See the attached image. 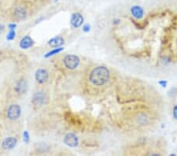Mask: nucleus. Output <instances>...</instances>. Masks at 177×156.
I'll return each mask as SVG.
<instances>
[{"mask_svg": "<svg viewBox=\"0 0 177 156\" xmlns=\"http://www.w3.org/2000/svg\"><path fill=\"white\" fill-rule=\"evenodd\" d=\"M17 139L14 137H8V138L5 139L3 142V147L5 150H12L14 148L17 144Z\"/></svg>", "mask_w": 177, "mask_h": 156, "instance_id": "obj_7", "label": "nucleus"}, {"mask_svg": "<svg viewBox=\"0 0 177 156\" xmlns=\"http://www.w3.org/2000/svg\"><path fill=\"white\" fill-rule=\"evenodd\" d=\"M131 13L132 16L136 19H141L144 15V10L139 6H134L131 8Z\"/></svg>", "mask_w": 177, "mask_h": 156, "instance_id": "obj_9", "label": "nucleus"}, {"mask_svg": "<svg viewBox=\"0 0 177 156\" xmlns=\"http://www.w3.org/2000/svg\"><path fill=\"white\" fill-rule=\"evenodd\" d=\"M21 113V109L18 104H13L8 108L7 117L10 120H17L19 118Z\"/></svg>", "mask_w": 177, "mask_h": 156, "instance_id": "obj_3", "label": "nucleus"}, {"mask_svg": "<svg viewBox=\"0 0 177 156\" xmlns=\"http://www.w3.org/2000/svg\"><path fill=\"white\" fill-rule=\"evenodd\" d=\"M64 43H65V40L61 36H57L50 40L48 44L52 48H60L61 45H63Z\"/></svg>", "mask_w": 177, "mask_h": 156, "instance_id": "obj_11", "label": "nucleus"}, {"mask_svg": "<svg viewBox=\"0 0 177 156\" xmlns=\"http://www.w3.org/2000/svg\"><path fill=\"white\" fill-rule=\"evenodd\" d=\"M64 66L68 69H75L79 66L80 63V59L78 56L74 55H68L63 58Z\"/></svg>", "mask_w": 177, "mask_h": 156, "instance_id": "obj_2", "label": "nucleus"}, {"mask_svg": "<svg viewBox=\"0 0 177 156\" xmlns=\"http://www.w3.org/2000/svg\"><path fill=\"white\" fill-rule=\"evenodd\" d=\"M159 84L163 88H165L167 86V81H159Z\"/></svg>", "mask_w": 177, "mask_h": 156, "instance_id": "obj_19", "label": "nucleus"}, {"mask_svg": "<svg viewBox=\"0 0 177 156\" xmlns=\"http://www.w3.org/2000/svg\"><path fill=\"white\" fill-rule=\"evenodd\" d=\"M3 31H4V26L0 24V34L3 33Z\"/></svg>", "mask_w": 177, "mask_h": 156, "instance_id": "obj_21", "label": "nucleus"}, {"mask_svg": "<svg viewBox=\"0 0 177 156\" xmlns=\"http://www.w3.org/2000/svg\"><path fill=\"white\" fill-rule=\"evenodd\" d=\"M8 27H9L10 30H14L17 28V25H15V24H10V25H8Z\"/></svg>", "mask_w": 177, "mask_h": 156, "instance_id": "obj_18", "label": "nucleus"}, {"mask_svg": "<svg viewBox=\"0 0 177 156\" xmlns=\"http://www.w3.org/2000/svg\"><path fill=\"white\" fill-rule=\"evenodd\" d=\"M173 116L176 119H177V105L173 109Z\"/></svg>", "mask_w": 177, "mask_h": 156, "instance_id": "obj_20", "label": "nucleus"}, {"mask_svg": "<svg viewBox=\"0 0 177 156\" xmlns=\"http://www.w3.org/2000/svg\"><path fill=\"white\" fill-rule=\"evenodd\" d=\"M64 143L70 147H75L78 145V137L74 133H68L64 138Z\"/></svg>", "mask_w": 177, "mask_h": 156, "instance_id": "obj_4", "label": "nucleus"}, {"mask_svg": "<svg viewBox=\"0 0 177 156\" xmlns=\"http://www.w3.org/2000/svg\"><path fill=\"white\" fill-rule=\"evenodd\" d=\"M45 101V96L42 91H39L33 96L32 103L35 106H42Z\"/></svg>", "mask_w": 177, "mask_h": 156, "instance_id": "obj_8", "label": "nucleus"}, {"mask_svg": "<svg viewBox=\"0 0 177 156\" xmlns=\"http://www.w3.org/2000/svg\"><path fill=\"white\" fill-rule=\"evenodd\" d=\"M27 90V83L24 80H20V81H18V84H16L15 91L19 94L25 93Z\"/></svg>", "mask_w": 177, "mask_h": 156, "instance_id": "obj_12", "label": "nucleus"}, {"mask_svg": "<svg viewBox=\"0 0 177 156\" xmlns=\"http://www.w3.org/2000/svg\"><path fill=\"white\" fill-rule=\"evenodd\" d=\"M90 29H91V26H90L88 24L84 25V27H83V31L85 32V33H88L89 31H90Z\"/></svg>", "mask_w": 177, "mask_h": 156, "instance_id": "obj_17", "label": "nucleus"}, {"mask_svg": "<svg viewBox=\"0 0 177 156\" xmlns=\"http://www.w3.org/2000/svg\"><path fill=\"white\" fill-rule=\"evenodd\" d=\"M33 43H34V41L32 39L29 35H26L20 40V48L21 49H28L33 45Z\"/></svg>", "mask_w": 177, "mask_h": 156, "instance_id": "obj_10", "label": "nucleus"}, {"mask_svg": "<svg viewBox=\"0 0 177 156\" xmlns=\"http://www.w3.org/2000/svg\"><path fill=\"white\" fill-rule=\"evenodd\" d=\"M16 36V33L14 30H10L9 33H8V35H6V40H14V38Z\"/></svg>", "mask_w": 177, "mask_h": 156, "instance_id": "obj_15", "label": "nucleus"}, {"mask_svg": "<svg viewBox=\"0 0 177 156\" xmlns=\"http://www.w3.org/2000/svg\"><path fill=\"white\" fill-rule=\"evenodd\" d=\"M14 16L18 20H24L27 16V13H26L25 9L22 7L17 8L14 11Z\"/></svg>", "mask_w": 177, "mask_h": 156, "instance_id": "obj_13", "label": "nucleus"}, {"mask_svg": "<svg viewBox=\"0 0 177 156\" xmlns=\"http://www.w3.org/2000/svg\"><path fill=\"white\" fill-rule=\"evenodd\" d=\"M84 23V17L80 13H75L72 15L71 18V24L74 28L80 27L82 24Z\"/></svg>", "mask_w": 177, "mask_h": 156, "instance_id": "obj_6", "label": "nucleus"}, {"mask_svg": "<svg viewBox=\"0 0 177 156\" xmlns=\"http://www.w3.org/2000/svg\"><path fill=\"white\" fill-rule=\"evenodd\" d=\"M88 80L94 87L103 88L110 80V72L106 66H97L90 72Z\"/></svg>", "mask_w": 177, "mask_h": 156, "instance_id": "obj_1", "label": "nucleus"}, {"mask_svg": "<svg viewBox=\"0 0 177 156\" xmlns=\"http://www.w3.org/2000/svg\"><path fill=\"white\" fill-rule=\"evenodd\" d=\"M64 50V48H55V49H54V50H51V51H49L45 55V58H49V57H51V56L55 55H58V53H60L61 52L62 50Z\"/></svg>", "mask_w": 177, "mask_h": 156, "instance_id": "obj_14", "label": "nucleus"}, {"mask_svg": "<svg viewBox=\"0 0 177 156\" xmlns=\"http://www.w3.org/2000/svg\"><path fill=\"white\" fill-rule=\"evenodd\" d=\"M49 78V73L44 69H39L35 73V80L39 84H44L47 81Z\"/></svg>", "mask_w": 177, "mask_h": 156, "instance_id": "obj_5", "label": "nucleus"}, {"mask_svg": "<svg viewBox=\"0 0 177 156\" xmlns=\"http://www.w3.org/2000/svg\"><path fill=\"white\" fill-rule=\"evenodd\" d=\"M23 140H24V142L28 144L29 140H30V137H29V134H28V131H25L24 133H23Z\"/></svg>", "mask_w": 177, "mask_h": 156, "instance_id": "obj_16", "label": "nucleus"}]
</instances>
